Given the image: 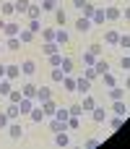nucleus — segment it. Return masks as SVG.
<instances>
[{"instance_id":"f257e3e1","label":"nucleus","mask_w":130,"mask_h":149,"mask_svg":"<svg viewBox=\"0 0 130 149\" xmlns=\"http://www.w3.org/2000/svg\"><path fill=\"white\" fill-rule=\"evenodd\" d=\"M8 134H10V139H23V126L18 120H10L8 123Z\"/></svg>"},{"instance_id":"f03ea898","label":"nucleus","mask_w":130,"mask_h":149,"mask_svg":"<svg viewBox=\"0 0 130 149\" xmlns=\"http://www.w3.org/2000/svg\"><path fill=\"white\" fill-rule=\"evenodd\" d=\"M112 110H115V115H120V118H128V115H130V107L122 102V100H115Z\"/></svg>"},{"instance_id":"7ed1b4c3","label":"nucleus","mask_w":130,"mask_h":149,"mask_svg":"<svg viewBox=\"0 0 130 149\" xmlns=\"http://www.w3.org/2000/svg\"><path fill=\"white\" fill-rule=\"evenodd\" d=\"M55 42H57V45H68V42H70V34L65 31V26H57V29H55Z\"/></svg>"},{"instance_id":"20e7f679","label":"nucleus","mask_w":130,"mask_h":149,"mask_svg":"<svg viewBox=\"0 0 130 149\" xmlns=\"http://www.w3.org/2000/svg\"><path fill=\"white\" fill-rule=\"evenodd\" d=\"M104 16H107V21H117V18L122 16V10H120L117 5H107V8H104Z\"/></svg>"},{"instance_id":"39448f33","label":"nucleus","mask_w":130,"mask_h":149,"mask_svg":"<svg viewBox=\"0 0 130 149\" xmlns=\"http://www.w3.org/2000/svg\"><path fill=\"white\" fill-rule=\"evenodd\" d=\"M89 89H91V81H89V79H83V76H78V79H76V92L89 94Z\"/></svg>"},{"instance_id":"423d86ee","label":"nucleus","mask_w":130,"mask_h":149,"mask_svg":"<svg viewBox=\"0 0 130 149\" xmlns=\"http://www.w3.org/2000/svg\"><path fill=\"white\" fill-rule=\"evenodd\" d=\"M34 100H36L39 105H42L44 100H52V89H50V86H39V89H36V97H34Z\"/></svg>"},{"instance_id":"0eeeda50","label":"nucleus","mask_w":130,"mask_h":149,"mask_svg":"<svg viewBox=\"0 0 130 149\" xmlns=\"http://www.w3.org/2000/svg\"><path fill=\"white\" fill-rule=\"evenodd\" d=\"M18 110H21V115H29V113L34 110V100H31V97H23V100L18 102Z\"/></svg>"},{"instance_id":"6e6552de","label":"nucleus","mask_w":130,"mask_h":149,"mask_svg":"<svg viewBox=\"0 0 130 149\" xmlns=\"http://www.w3.org/2000/svg\"><path fill=\"white\" fill-rule=\"evenodd\" d=\"M91 26H94V24H91V18H86V16H81V18L76 21V29H78L81 34H86V31H89Z\"/></svg>"},{"instance_id":"1a4fd4ad","label":"nucleus","mask_w":130,"mask_h":149,"mask_svg":"<svg viewBox=\"0 0 130 149\" xmlns=\"http://www.w3.org/2000/svg\"><path fill=\"white\" fill-rule=\"evenodd\" d=\"M18 31H21V24H10V21H8V24L3 26V34H5V37H18Z\"/></svg>"},{"instance_id":"9d476101","label":"nucleus","mask_w":130,"mask_h":149,"mask_svg":"<svg viewBox=\"0 0 130 149\" xmlns=\"http://www.w3.org/2000/svg\"><path fill=\"white\" fill-rule=\"evenodd\" d=\"M21 73H23V76H34V73H36V63H34V60H23V63H21Z\"/></svg>"},{"instance_id":"9b49d317","label":"nucleus","mask_w":130,"mask_h":149,"mask_svg":"<svg viewBox=\"0 0 130 149\" xmlns=\"http://www.w3.org/2000/svg\"><path fill=\"white\" fill-rule=\"evenodd\" d=\"M60 84H63V89H65V92H70V94H73V92H76V79H73V76H70V73H65V76H63V81H60Z\"/></svg>"},{"instance_id":"f8f14e48","label":"nucleus","mask_w":130,"mask_h":149,"mask_svg":"<svg viewBox=\"0 0 130 149\" xmlns=\"http://www.w3.org/2000/svg\"><path fill=\"white\" fill-rule=\"evenodd\" d=\"M109 100L115 102V100H125V86H109Z\"/></svg>"},{"instance_id":"ddd939ff","label":"nucleus","mask_w":130,"mask_h":149,"mask_svg":"<svg viewBox=\"0 0 130 149\" xmlns=\"http://www.w3.org/2000/svg\"><path fill=\"white\" fill-rule=\"evenodd\" d=\"M5 115H8L10 120H18V115H21L18 105H16V102H8V105H5Z\"/></svg>"},{"instance_id":"4468645a","label":"nucleus","mask_w":130,"mask_h":149,"mask_svg":"<svg viewBox=\"0 0 130 149\" xmlns=\"http://www.w3.org/2000/svg\"><path fill=\"white\" fill-rule=\"evenodd\" d=\"M55 144H57V147H70V136H68V131H57V134H55Z\"/></svg>"},{"instance_id":"2eb2a0df","label":"nucleus","mask_w":130,"mask_h":149,"mask_svg":"<svg viewBox=\"0 0 130 149\" xmlns=\"http://www.w3.org/2000/svg\"><path fill=\"white\" fill-rule=\"evenodd\" d=\"M91 118H94L96 123H104V120H107V107H94V110H91Z\"/></svg>"},{"instance_id":"dca6fc26","label":"nucleus","mask_w":130,"mask_h":149,"mask_svg":"<svg viewBox=\"0 0 130 149\" xmlns=\"http://www.w3.org/2000/svg\"><path fill=\"white\" fill-rule=\"evenodd\" d=\"M29 118H31V120H34V123H42V120H44V118H47V115H44V110H42V105H39V107H36V105H34V110H31V113H29Z\"/></svg>"},{"instance_id":"f3484780","label":"nucleus","mask_w":130,"mask_h":149,"mask_svg":"<svg viewBox=\"0 0 130 149\" xmlns=\"http://www.w3.org/2000/svg\"><path fill=\"white\" fill-rule=\"evenodd\" d=\"M21 76V65H5V79H18Z\"/></svg>"},{"instance_id":"a211bd4d","label":"nucleus","mask_w":130,"mask_h":149,"mask_svg":"<svg viewBox=\"0 0 130 149\" xmlns=\"http://www.w3.org/2000/svg\"><path fill=\"white\" fill-rule=\"evenodd\" d=\"M36 89H39V86H36V84H31V81L21 86V92H23V97H31V100L36 97Z\"/></svg>"},{"instance_id":"6ab92c4d","label":"nucleus","mask_w":130,"mask_h":149,"mask_svg":"<svg viewBox=\"0 0 130 149\" xmlns=\"http://www.w3.org/2000/svg\"><path fill=\"white\" fill-rule=\"evenodd\" d=\"M81 107H83V113H91V110L96 107L94 97H91V94H83V102H81Z\"/></svg>"},{"instance_id":"aec40b11","label":"nucleus","mask_w":130,"mask_h":149,"mask_svg":"<svg viewBox=\"0 0 130 149\" xmlns=\"http://www.w3.org/2000/svg\"><path fill=\"white\" fill-rule=\"evenodd\" d=\"M42 110H44V115H47V118H52V115H55V110H57V105H55L52 100H44V102H42Z\"/></svg>"},{"instance_id":"412c9836","label":"nucleus","mask_w":130,"mask_h":149,"mask_svg":"<svg viewBox=\"0 0 130 149\" xmlns=\"http://www.w3.org/2000/svg\"><path fill=\"white\" fill-rule=\"evenodd\" d=\"M50 131H52V134H57V131H68V123H63V120L52 118V120H50Z\"/></svg>"},{"instance_id":"4be33fe9","label":"nucleus","mask_w":130,"mask_h":149,"mask_svg":"<svg viewBox=\"0 0 130 149\" xmlns=\"http://www.w3.org/2000/svg\"><path fill=\"white\" fill-rule=\"evenodd\" d=\"M29 5H31V0H13V10L16 13H26Z\"/></svg>"},{"instance_id":"5701e85b","label":"nucleus","mask_w":130,"mask_h":149,"mask_svg":"<svg viewBox=\"0 0 130 149\" xmlns=\"http://www.w3.org/2000/svg\"><path fill=\"white\" fill-rule=\"evenodd\" d=\"M26 16H29V18H39V16H42V5H39V3H31L29 10H26Z\"/></svg>"},{"instance_id":"b1692460","label":"nucleus","mask_w":130,"mask_h":149,"mask_svg":"<svg viewBox=\"0 0 130 149\" xmlns=\"http://www.w3.org/2000/svg\"><path fill=\"white\" fill-rule=\"evenodd\" d=\"M52 118H57V120H63V123H68V118H70V110H68V107H57Z\"/></svg>"},{"instance_id":"393cba45","label":"nucleus","mask_w":130,"mask_h":149,"mask_svg":"<svg viewBox=\"0 0 130 149\" xmlns=\"http://www.w3.org/2000/svg\"><path fill=\"white\" fill-rule=\"evenodd\" d=\"M10 89H13L10 79H0V97H8V94H10Z\"/></svg>"},{"instance_id":"a878e982","label":"nucleus","mask_w":130,"mask_h":149,"mask_svg":"<svg viewBox=\"0 0 130 149\" xmlns=\"http://www.w3.org/2000/svg\"><path fill=\"white\" fill-rule=\"evenodd\" d=\"M104 21H107L104 8H96V10H94V16H91V24H104Z\"/></svg>"},{"instance_id":"bb28decb","label":"nucleus","mask_w":130,"mask_h":149,"mask_svg":"<svg viewBox=\"0 0 130 149\" xmlns=\"http://www.w3.org/2000/svg\"><path fill=\"white\" fill-rule=\"evenodd\" d=\"M26 29H29L31 34H39V31H42V21H39V18H29V26H26Z\"/></svg>"},{"instance_id":"cd10ccee","label":"nucleus","mask_w":130,"mask_h":149,"mask_svg":"<svg viewBox=\"0 0 130 149\" xmlns=\"http://www.w3.org/2000/svg\"><path fill=\"white\" fill-rule=\"evenodd\" d=\"M94 68H96V73H99V76H102V73H109V63H107V60H99V58H96Z\"/></svg>"},{"instance_id":"c85d7f7f","label":"nucleus","mask_w":130,"mask_h":149,"mask_svg":"<svg viewBox=\"0 0 130 149\" xmlns=\"http://www.w3.org/2000/svg\"><path fill=\"white\" fill-rule=\"evenodd\" d=\"M5 100H8V102H16V105H18V102L23 100V92H21V89H10V94H8Z\"/></svg>"},{"instance_id":"c756f323","label":"nucleus","mask_w":130,"mask_h":149,"mask_svg":"<svg viewBox=\"0 0 130 149\" xmlns=\"http://www.w3.org/2000/svg\"><path fill=\"white\" fill-rule=\"evenodd\" d=\"M42 37H44V42H55V29L52 26H42Z\"/></svg>"},{"instance_id":"7c9ffc66","label":"nucleus","mask_w":130,"mask_h":149,"mask_svg":"<svg viewBox=\"0 0 130 149\" xmlns=\"http://www.w3.org/2000/svg\"><path fill=\"white\" fill-rule=\"evenodd\" d=\"M104 42H107V45H117V42H120V31H107V34H104Z\"/></svg>"},{"instance_id":"2f4dec72","label":"nucleus","mask_w":130,"mask_h":149,"mask_svg":"<svg viewBox=\"0 0 130 149\" xmlns=\"http://www.w3.org/2000/svg\"><path fill=\"white\" fill-rule=\"evenodd\" d=\"M5 47H8V50H13V52H16V50H18V47H21V39H18V37H8V39H5Z\"/></svg>"},{"instance_id":"473e14b6","label":"nucleus","mask_w":130,"mask_h":149,"mask_svg":"<svg viewBox=\"0 0 130 149\" xmlns=\"http://www.w3.org/2000/svg\"><path fill=\"white\" fill-rule=\"evenodd\" d=\"M57 47H60L57 42H44V45H42V52H44V55H52V52H57Z\"/></svg>"},{"instance_id":"72a5a7b5","label":"nucleus","mask_w":130,"mask_h":149,"mask_svg":"<svg viewBox=\"0 0 130 149\" xmlns=\"http://www.w3.org/2000/svg\"><path fill=\"white\" fill-rule=\"evenodd\" d=\"M99 73H96V68L94 65H83V79H89V81H94Z\"/></svg>"},{"instance_id":"f704fd0d","label":"nucleus","mask_w":130,"mask_h":149,"mask_svg":"<svg viewBox=\"0 0 130 149\" xmlns=\"http://www.w3.org/2000/svg\"><path fill=\"white\" fill-rule=\"evenodd\" d=\"M0 13H3V16H10V13H16V10H13V3H10V0L0 3Z\"/></svg>"},{"instance_id":"c9c22d12","label":"nucleus","mask_w":130,"mask_h":149,"mask_svg":"<svg viewBox=\"0 0 130 149\" xmlns=\"http://www.w3.org/2000/svg\"><path fill=\"white\" fill-rule=\"evenodd\" d=\"M18 39H21V42H23V45H29V42H31V39H34V34H31V31H29V29H21V31H18Z\"/></svg>"},{"instance_id":"e433bc0d","label":"nucleus","mask_w":130,"mask_h":149,"mask_svg":"<svg viewBox=\"0 0 130 149\" xmlns=\"http://www.w3.org/2000/svg\"><path fill=\"white\" fill-rule=\"evenodd\" d=\"M63 76H65V71H63V68H52V73H50V79H52L55 84H60V81H63Z\"/></svg>"},{"instance_id":"4c0bfd02","label":"nucleus","mask_w":130,"mask_h":149,"mask_svg":"<svg viewBox=\"0 0 130 149\" xmlns=\"http://www.w3.org/2000/svg\"><path fill=\"white\" fill-rule=\"evenodd\" d=\"M55 21H57V26H65V10L63 8H55Z\"/></svg>"},{"instance_id":"58836bf2","label":"nucleus","mask_w":130,"mask_h":149,"mask_svg":"<svg viewBox=\"0 0 130 149\" xmlns=\"http://www.w3.org/2000/svg\"><path fill=\"white\" fill-rule=\"evenodd\" d=\"M57 68H63V71H65V73H70V71H73V68H76V65H73V60H70V58H63V63H60V65H57Z\"/></svg>"},{"instance_id":"ea45409f","label":"nucleus","mask_w":130,"mask_h":149,"mask_svg":"<svg viewBox=\"0 0 130 149\" xmlns=\"http://www.w3.org/2000/svg\"><path fill=\"white\" fill-rule=\"evenodd\" d=\"M102 81H104V86H107V89H109V86H115V84H117V81H115V76H112V73H102Z\"/></svg>"},{"instance_id":"a19ab883","label":"nucleus","mask_w":130,"mask_h":149,"mask_svg":"<svg viewBox=\"0 0 130 149\" xmlns=\"http://www.w3.org/2000/svg\"><path fill=\"white\" fill-rule=\"evenodd\" d=\"M39 5H42V10H55L57 8V0H42Z\"/></svg>"},{"instance_id":"79ce46f5","label":"nucleus","mask_w":130,"mask_h":149,"mask_svg":"<svg viewBox=\"0 0 130 149\" xmlns=\"http://www.w3.org/2000/svg\"><path fill=\"white\" fill-rule=\"evenodd\" d=\"M47 58H50V63H52L55 68H57V65L63 63V55H60V52H52V55H47Z\"/></svg>"},{"instance_id":"37998d69","label":"nucleus","mask_w":130,"mask_h":149,"mask_svg":"<svg viewBox=\"0 0 130 149\" xmlns=\"http://www.w3.org/2000/svg\"><path fill=\"white\" fill-rule=\"evenodd\" d=\"M96 63V55L94 52H83V65H94Z\"/></svg>"},{"instance_id":"c03bdc74","label":"nucleus","mask_w":130,"mask_h":149,"mask_svg":"<svg viewBox=\"0 0 130 149\" xmlns=\"http://www.w3.org/2000/svg\"><path fill=\"white\" fill-rule=\"evenodd\" d=\"M122 120H125V118H120V115H115V118H109V126H112V128L117 131V128H122Z\"/></svg>"},{"instance_id":"a18cd8bd","label":"nucleus","mask_w":130,"mask_h":149,"mask_svg":"<svg viewBox=\"0 0 130 149\" xmlns=\"http://www.w3.org/2000/svg\"><path fill=\"white\" fill-rule=\"evenodd\" d=\"M120 47H125V50H130V34H120V42H117Z\"/></svg>"},{"instance_id":"49530a36","label":"nucleus","mask_w":130,"mask_h":149,"mask_svg":"<svg viewBox=\"0 0 130 149\" xmlns=\"http://www.w3.org/2000/svg\"><path fill=\"white\" fill-rule=\"evenodd\" d=\"M81 10H83V16H86V18H91V16H94V10H96V8H94V5H91V3H86V5H83V8H81Z\"/></svg>"},{"instance_id":"de8ad7c7","label":"nucleus","mask_w":130,"mask_h":149,"mask_svg":"<svg viewBox=\"0 0 130 149\" xmlns=\"http://www.w3.org/2000/svg\"><path fill=\"white\" fill-rule=\"evenodd\" d=\"M8 123H10V118L5 115V110H0V128H8Z\"/></svg>"},{"instance_id":"09e8293b","label":"nucleus","mask_w":130,"mask_h":149,"mask_svg":"<svg viewBox=\"0 0 130 149\" xmlns=\"http://www.w3.org/2000/svg\"><path fill=\"white\" fill-rule=\"evenodd\" d=\"M89 52H94V55L99 58V55H102V45H99V42H94V45L89 47Z\"/></svg>"},{"instance_id":"8fccbe9b","label":"nucleus","mask_w":130,"mask_h":149,"mask_svg":"<svg viewBox=\"0 0 130 149\" xmlns=\"http://www.w3.org/2000/svg\"><path fill=\"white\" fill-rule=\"evenodd\" d=\"M120 65H122V71H130V55H122Z\"/></svg>"},{"instance_id":"3c124183","label":"nucleus","mask_w":130,"mask_h":149,"mask_svg":"<svg viewBox=\"0 0 130 149\" xmlns=\"http://www.w3.org/2000/svg\"><path fill=\"white\" fill-rule=\"evenodd\" d=\"M68 110H70V115H81V113H83V107H81V105H70Z\"/></svg>"},{"instance_id":"603ef678","label":"nucleus","mask_w":130,"mask_h":149,"mask_svg":"<svg viewBox=\"0 0 130 149\" xmlns=\"http://www.w3.org/2000/svg\"><path fill=\"white\" fill-rule=\"evenodd\" d=\"M86 149H94V147H99V139H86V144H83Z\"/></svg>"},{"instance_id":"864d4df0","label":"nucleus","mask_w":130,"mask_h":149,"mask_svg":"<svg viewBox=\"0 0 130 149\" xmlns=\"http://www.w3.org/2000/svg\"><path fill=\"white\" fill-rule=\"evenodd\" d=\"M86 3H89V0H73V8H78V10H81V8H83Z\"/></svg>"},{"instance_id":"5fc2aeb1","label":"nucleus","mask_w":130,"mask_h":149,"mask_svg":"<svg viewBox=\"0 0 130 149\" xmlns=\"http://www.w3.org/2000/svg\"><path fill=\"white\" fill-rule=\"evenodd\" d=\"M122 16H125V18H128V21H130V5H128V8H125V10H122Z\"/></svg>"},{"instance_id":"6e6d98bb","label":"nucleus","mask_w":130,"mask_h":149,"mask_svg":"<svg viewBox=\"0 0 130 149\" xmlns=\"http://www.w3.org/2000/svg\"><path fill=\"white\" fill-rule=\"evenodd\" d=\"M0 79H5V65H0Z\"/></svg>"},{"instance_id":"4d7b16f0","label":"nucleus","mask_w":130,"mask_h":149,"mask_svg":"<svg viewBox=\"0 0 130 149\" xmlns=\"http://www.w3.org/2000/svg\"><path fill=\"white\" fill-rule=\"evenodd\" d=\"M125 89H130V76H128V81H125Z\"/></svg>"},{"instance_id":"13d9d810","label":"nucleus","mask_w":130,"mask_h":149,"mask_svg":"<svg viewBox=\"0 0 130 149\" xmlns=\"http://www.w3.org/2000/svg\"><path fill=\"white\" fill-rule=\"evenodd\" d=\"M3 47H5V42H0V52H3Z\"/></svg>"},{"instance_id":"bf43d9fd","label":"nucleus","mask_w":130,"mask_h":149,"mask_svg":"<svg viewBox=\"0 0 130 149\" xmlns=\"http://www.w3.org/2000/svg\"><path fill=\"white\" fill-rule=\"evenodd\" d=\"M31 3H36V0H31Z\"/></svg>"},{"instance_id":"052dcab7","label":"nucleus","mask_w":130,"mask_h":149,"mask_svg":"<svg viewBox=\"0 0 130 149\" xmlns=\"http://www.w3.org/2000/svg\"><path fill=\"white\" fill-rule=\"evenodd\" d=\"M3 3H5V0H3Z\"/></svg>"}]
</instances>
